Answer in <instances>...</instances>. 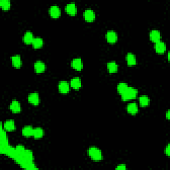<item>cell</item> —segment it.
<instances>
[{"label":"cell","mask_w":170,"mask_h":170,"mask_svg":"<svg viewBox=\"0 0 170 170\" xmlns=\"http://www.w3.org/2000/svg\"><path fill=\"white\" fill-rule=\"evenodd\" d=\"M4 128L7 131H13L15 129V122L13 120H9L5 122Z\"/></svg>","instance_id":"obj_21"},{"label":"cell","mask_w":170,"mask_h":170,"mask_svg":"<svg viewBox=\"0 0 170 170\" xmlns=\"http://www.w3.org/2000/svg\"><path fill=\"white\" fill-rule=\"evenodd\" d=\"M33 39H34V37H33V35L31 32L27 31L25 33L23 36V41L27 45L32 44Z\"/></svg>","instance_id":"obj_19"},{"label":"cell","mask_w":170,"mask_h":170,"mask_svg":"<svg viewBox=\"0 0 170 170\" xmlns=\"http://www.w3.org/2000/svg\"><path fill=\"white\" fill-rule=\"evenodd\" d=\"M155 51L159 54H162L166 50V45L163 41H159L155 43Z\"/></svg>","instance_id":"obj_9"},{"label":"cell","mask_w":170,"mask_h":170,"mask_svg":"<svg viewBox=\"0 0 170 170\" xmlns=\"http://www.w3.org/2000/svg\"><path fill=\"white\" fill-rule=\"evenodd\" d=\"M58 90H59L60 93L63 94L68 93L70 90V86L67 82L65 80H63L58 84Z\"/></svg>","instance_id":"obj_6"},{"label":"cell","mask_w":170,"mask_h":170,"mask_svg":"<svg viewBox=\"0 0 170 170\" xmlns=\"http://www.w3.org/2000/svg\"><path fill=\"white\" fill-rule=\"evenodd\" d=\"M166 118H167V119H169V110L168 111V112H167Z\"/></svg>","instance_id":"obj_30"},{"label":"cell","mask_w":170,"mask_h":170,"mask_svg":"<svg viewBox=\"0 0 170 170\" xmlns=\"http://www.w3.org/2000/svg\"><path fill=\"white\" fill-rule=\"evenodd\" d=\"M34 69L37 73H42L45 71V65L42 61H38L35 63Z\"/></svg>","instance_id":"obj_12"},{"label":"cell","mask_w":170,"mask_h":170,"mask_svg":"<svg viewBox=\"0 0 170 170\" xmlns=\"http://www.w3.org/2000/svg\"><path fill=\"white\" fill-rule=\"evenodd\" d=\"M126 169V166L125 165H120L116 168V169Z\"/></svg>","instance_id":"obj_29"},{"label":"cell","mask_w":170,"mask_h":170,"mask_svg":"<svg viewBox=\"0 0 170 170\" xmlns=\"http://www.w3.org/2000/svg\"><path fill=\"white\" fill-rule=\"evenodd\" d=\"M33 47L35 49H39L41 48V47L43 45V40L40 37H36L34 38V39L33 41Z\"/></svg>","instance_id":"obj_23"},{"label":"cell","mask_w":170,"mask_h":170,"mask_svg":"<svg viewBox=\"0 0 170 170\" xmlns=\"http://www.w3.org/2000/svg\"><path fill=\"white\" fill-rule=\"evenodd\" d=\"M106 38H107V41L110 44H114L116 42L118 39V36H117L116 33L114 31H108L106 35Z\"/></svg>","instance_id":"obj_3"},{"label":"cell","mask_w":170,"mask_h":170,"mask_svg":"<svg viewBox=\"0 0 170 170\" xmlns=\"http://www.w3.org/2000/svg\"><path fill=\"white\" fill-rule=\"evenodd\" d=\"M83 17H84V19L86 21L92 22L94 20V19H95L96 15L93 10L86 9L84 13H83Z\"/></svg>","instance_id":"obj_4"},{"label":"cell","mask_w":170,"mask_h":170,"mask_svg":"<svg viewBox=\"0 0 170 170\" xmlns=\"http://www.w3.org/2000/svg\"><path fill=\"white\" fill-rule=\"evenodd\" d=\"M139 102H140V104L142 107H146L147 106L150 104V100L148 96L146 95H142L139 98Z\"/></svg>","instance_id":"obj_22"},{"label":"cell","mask_w":170,"mask_h":170,"mask_svg":"<svg viewBox=\"0 0 170 170\" xmlns=\"http://www.w3.org/2000/svg\"><path fill=\"white\" fill-rule=\"evenodd\" d=\"M10 110L13 113H19L21 111V105L18 100H13L10 104Z\"/></svg>","instance_id":"obj_14"},{"label":"cell","mask_w":170,"mask_h":170,"mask_svg":"<svg viewBox=\"0 0 170 170\" xmlns=\"http://www.w3.org/2000/svg\"><path fill=\"white\" fill-rule=\"evenodd\" d=\"M65 10L68 14L71 15H74L77 13V5L74 3H71L66 5Z\"/></svg>","instance_id":"obj_8"},{"label":"cell","mask_w":170,"mask_h":170,"mask_svg":"<svg viewBox=\"0 0 170 170\" xmlns=\"http://www.w3.org/2000/svg\"><path fill=\"white\" fill-rule=\"evenodd\" d=\"M49 13L52 18H58L61 14L60 7L57 5H52L49 9Z\"/></svg>","instance_id":"obj_5"},{"label":"cell","mask_w":170,"mask_h":170,"mask_svg":"<svg viewBox=\"0 0 170 170\" xmlns=\"http://www.w3.org/2000/svg\"><path fill=\"white\" fill-rule=\"evenodd\" d=\"M44 130L41 128H37L36 129H34V131H33V136L36 139H39L41 138H42L44 136Z\"/></svg>","instance_id":"obj_24"},{"label":"cell","mask_w":170,"mask_h":170,"mask_svg":"<svg viewBox=\"0 0 170 170\" xmlns=\"http://www.w3.org/2000/svg\"><path fill=\"white\" fill-rule=\"evenodd\" d=\"M88 154L92 160L94 161H100L102 160V154L100 150L96 147H91L88 149Z\"/></svg>","instance_id":"obj_2"},{"label":"cell","mask_w":170,"mask_h":170,"mask_svg":"<svg viewBox=\"0 0 170 170\" xmlns=\"http://www.w3.org/2000/svg\"><path fill=\"white\" fill-rule=\"evenodd\" d=\"M16 150H17V151H18L19 153H21V154H23L24 152L26 151V150H25L24 147L22 146H17Z\"/></svg>","instance_id":"obj_27"},{"label":"cell","mask_w":170,"mask_h":170,"mask_svg":"<svg viewBox=\"0 0 170 170\" xmlns=\"http://www.w3.org/2000/svg\"><path fill=\"white\" fill-rule=\"evenodd\" d=\"M138 94V90L136 88L133 87H129L128 86L126 90H125L122 95V99L124 101H127V100L134 99Z\"/></svg>","instance_id":"obj_1"},{"label":"cell","mask_w":170,"mask_h":170,"mask_svg":"<svg viewBox=\"0 0 170 170\" xmlns=\"http://www.w3.org/2000/svg\"><path fill=\"white\" fill-rule=\"evenodd\" d=\"M150 39L153 42L156 43L161 39V33L158 30H152L150 33Z\"/></svg>","instance_id":"obj_10"},{"label":"cell","mask_w":170,"mask_h":170,"mask_svg":"<svg viewBox=\"0 0 170 170\" xmlns=\"http://www.w3.org/2000/svg\"><path fill=\"white\" fill-rule=\"evenodd\" d=\"M28 100L29 103L33 105H38L39 103V96L37 93H31L28 96Z\"/></svg>","instance_id":"obj_11"},{"label":"cell","mask_w":170,"mask_h":170,"mask_svg":"<svg viewBox=\"0 0 170 170\" xmlns=\"http://www.w3.org/2000/svg\"><path fill=\"white\" fill-rule=\"evenodd\" d=\"M33 131H34V129L32 126H26L22 130V134L26 136V137H30V136H33Z\"/></svg>","instance_id":"obj_20"},{"label":"cell","mask_w":170,"mask_h":170,"mask_svg":"<svg viewBox=\"0 0 170 170\" xmlns=\"http://www.w3.org/2000/svg\"><path fill=\"white\" fill-rule=\"evenodd\" d=\"M128 88V85L125 82H120L117 86V90H118V93L122 94L126 90V88Z\"/></svg>","instance_id":"obj_25"},{"label":"cell","mask_w":170,"mask_h":170,"mask_svg":"<svg viewBox=\"0 0 170 170\" xmlns=\"http://www.w3.org/2000/svg\"><path fill=\"white\" fill-rule=\"evenodd\" d=\"M127 64L129 66H134L136 64V58L133 53H128L126 57Z\"/></svg>","instance_id":"obj_18"},{"label":"cell","mask_w":170,"mask_h":170,"mask_svg":"<svg viewBox=\"0 0 170 170\" xmlns=\"http://www.w3.org/2000/svg\"><path fill=\"white\" fill-rule=\"evenodd\" d=\"M0 6L4 10H8L11 7V3L9 0H2L0 1Z\"/></svg>","instance_id":"obj_26"},{"label":"cell","mask_w":170,"mask_h":170,"mask_svg":"<svg viewBox=\"0 0 170 170\" xmlns=\"http://www.w3.org/2000/svg\"><path fill=\"white\" fill-rule=\"evenodd\" d=\"M126 110H127L128 113L134 115V114H137L138 112V105H137V104H136V103L131 102L127 106Z\"/></svg>","instance_id":"obj_13"},{"label":"cell","mask_w":170,"mask_h":170,"mask_svg":"<svg viewBox=\"0 0 170 170\" xmlns=\"http://www.w3.org/2000/svg\"><path fill=\"white\" fill-rule=\"evenodd\" d=\"M81 85H82V82H81V80H80V78L74 77L73 78V79H71V86L74 89L78 90V89H79L80 87H81Z\"/></svg>","instance_id":"obj_15"},{"label":"cell","mask_w":170,"mask_h":170,"mask_svg":"<svg viewBox=\"0 0 170 170\" xmlns=\"http://www.w3.org/2000/svg\"><path fill=\"white\" fill-rule=\"evenodd\" d=\"M12 65L15 68H19L22 65V61L21 57L19 55H14L12 57Z\"/></svg>","instance_id":"obj_17"},{"label":"cell","mask_w":170,"mask_h":170,"mask_svg":"<svg viewBox=\"0 0 170 170\" xmlns=\"http://www.w3.org/2000/svg\"><path fill=\"white\" fill-rule=\"evenodd\" d=\"M72 67L77 71H81L83 68V63L81 58H77L72 60L71 63Z\"/></svg>","instance_id":"obj_7"},{"label":"cell","mask_w":170,"mask_h":170,"mask_svg":"<svg viewBox=\"0 0 170 170\" xmlns=\"http://www.w3.org/2000/svg\"><path fill=\"white\" fill-rule=\"evenodd\" d=\"M166 154L167 155H169V145L168 144L166 148Z\"/></svg>","instance_id":"obj_28"},{"label":"cell","mask_w":170,"mask_h":170,"mask_svg":"<svg viewBox=\"0 0 170 170\" xmlns=\"http://www.w3.org/2000/svg\"><path fill=\"white\" fill-rule=\"evenodd\" d=\"M107 69L110 73H115L118 71V65L114 61H111L107 64Z\"/></svg>","instance_id":"obj_16"}]
</instances>
